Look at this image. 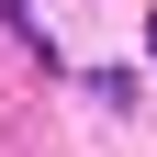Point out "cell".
<instances>
[{
  "mask_svg": "<svg viewBox=\"0 0 157 157\" xmlns=\"http://www.w3.org/2000/svg\"><path fill=\"white\" fill-rule=\"evenodd\" d=\"M146 56H157V11H146Z\"/></svg>",
  "mask_w": 157,
  "mask_h": 157,
  "instance_id": "obj_1",
  "label": "cell"
}]
</instances>
